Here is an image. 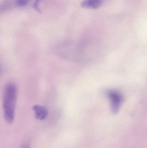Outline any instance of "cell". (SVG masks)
<instances>
[{
    "mask_svg": "<svg viewBox=\"0 0 147 148\" xmlns=\"http://www.w3.org/2000/svg\"><path fill=\"white\" fill-rule=\"evenodd\" d=\"M16 97V85L11 82L8 83L4 88L2 103L4 119L9 124H12L14 120Z\"/></svg>",
    "mask_w": 147,
    "mask_h": 148,
    "instance_id": "obj_1",
    "label": "cell"
},
{
    "mask_svg": "<svg viewBox=\"0 0 147 148\" xmlns=\"http://www.w3.org/2000/svg\"><path fill=\"white\" fill-rule=\"evenodd\" d=\"M107 95L110 99L111 111L114 114H117L123 101L122 95L117 91L113 90L107 91Z\"/></svg>",
    "mask_w": 147,
    "mask_h": 148,
    "instance_id": "obj_2",
    "label": "cell"
},
{
    "mask_svg": "<svg viewBox=\"0 0 147 148\" xmlns=\"http://www.w3.org/2000/svg\"><path fill=\"white\" fill-rule=\"evenodd\" d=\"M33 110L35 118L38 120H43L48 115V110L45 107L39 105H35L33 107Z\"/></svg>",
    "mask_w": 147,
    "mask_h": 148,
    "instance_id": "obj_3",
    "label": "cell"
},
{
    "mask_svg": "<svg viewBox=\"0 0 147 148\" xmlns=\"http://www.w3.org/2000/svg\"><path fill=\"white\" fill-rule=\"evenodd\" d=\"M102 3V0H85L81 5L83 8L95 9L99 8Z\"/></svg>",
    "mask_w": 147,
    "mask_h": 148,
    "instance_id": "obj_4",
    "label": "cell"
},
{
    "mask_svg": "<svg viewBox=\"0 0 147 148\" xmlns=\"http://www.w3.org/2000/svg\"><path fill=\"white\" fill-rule=\"evenodd\" d=\"M29 0H16V3L19 7H24L28 3Z\"/></svg>",
    "mask_w": 147,
    "mask_h": 148,
    "instance_id": "obj_5",
    "label": "cell"
},
{
    "mask_svg": "<svg viewBox=\"0 0 147 148\" xmlns=\"http://www.w3.org/2000/svg\"><path fill=\"white\" fill-rule=\"evenodd\" d=\"M39 1L40 0H36V2H35V4H34L35 8V9L37 10H39V9H38V5H37V4H38V3H39Z\"/></svg>",
    "mask_w": 147,
    "mask_h": 148,
    "instance_id": "obj_6",
    "label": "cell"
},
{
    "mask_svg": "<svg viewBox=\"0 0 147 148\" xmlns=\"http://www.w3.org/2000/svg\"><path fill=\"white\" fill-rule=\"evenodd\" d=\"M21 148H30V147H29V146L28 144L25 143V144H23V145L22 146Z\"/></svg>",
    "mask_w": 147,
    "mask_h": 148,
    "instance_id": "obj_7",
    "label": "cell"
}]
</instances>
